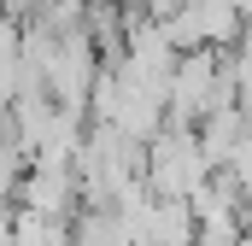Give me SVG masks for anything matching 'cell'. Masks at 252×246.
<instances>
[{
  "label": "cell",
  "mask_w": 252,
  "mask_h": 246,
  "mask_svg": "<svg viewBox=\"0 0 252 246\" xmlns=\"http://www.w3.org/2000/svg\"><path fill=\"white\" fill-rule=\"evenodd\" d=\"M211 176H217V164H211L199 129L164 123V135L147 141V187H153L158 199H193Z\"/></svg>",
  "instance_id": "6da1fadb"
},
{
  "label": "cell",
  "mask_w": 252,
  "mask_h": 246,
  "mask_svg": "<svg viewBox=\"0 0 252 246\" xmlns=\"http://www.w3.org/2000/svg\"><path fill=\"white\" fill-rule=\"evenodd\" d=\"M0 246H12V229H0Z\"/></svg>",
  "instance_id": "5b68a950"
},
{
  "label": "cell",
  "mask_w": 252,
  "mask_h": 246,
  "mask_svg": "<svg viewBox=\"0 0 252 246\" xmlns=\"http://www.w3.org/2000/svg\"><path fill=\"white\" fill-rule=\"evenodd\" d=\"M18 205L47 211V217H76L82 211V176L76 164H30L18 182Z\"/></svg>",
  "instance_id": "7a4b0ae2"
},
{
  "label": "cell",
  "mask_w": 252,
  "mask_h": 246,
  "mask_svg": "<svg viewBox=\"0 0 252 246\" xmlns=\"http://www.w3.org/2000/svg\"><path fill=\"white\" fill-rule=\"evenodd\" d=\"M252 135V118L241 106H223V112H211V118L199 123V141H205V153H211V164L223 170L235 153H241V141Z\"/></svg>",
  "instance_id": "277c9868"
},
{
  "label": "cell",
  "mask_w": 252,
  "mask_h": 246,
  "mask_svg": "<svg viewBox=\"0 0 252 246\" xmlns=\"http://www.w3.org/2000/svg\"><path fill=\"white\" fill-rule=\"evenodd\" d=\"M6 229H12V246H76V217H47L30 205H18Z\"/></svg>",
  "instance_id": "3957f363"
}]
</instances>
